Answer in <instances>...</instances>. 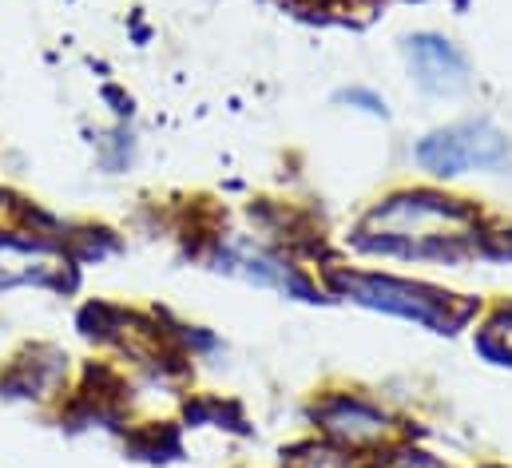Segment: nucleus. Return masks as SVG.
<instances>
[{
    "mask_svg": "<svg viewBox=\"0 0 512 468\" xmlns=\"http://www.w3.org/2000/svg\"><path fill=\"white\" fill-rule=\"evenodd\" d=\"M334 100H338V104H350L354 112H362V116H370V119H389V104H385V96H378L374 88L354 84V88H342Z\"/></svg>",
    "mask_w": 512,
    "mask_h": 468,
    "instance_id": "1a4fd4ad",
    "label": "nucleus"
},
{
    "mask_svg": "<svg viewBox=\"0 0 512 468\" xmlns=\"http://www.w3.org/2000/svg\"><path fill=\"white\" fill-rule=\"evenodd\" d=\"M60 270V258L36 242L0 238V294L12 286H48Z\"/></svg>",
    "mask_w": 512,
    "mask_h": 468,
    "instance_id": "0eeeda50",
    "label": "nucleus"
},
{
    "mask_svg": "<svg viewBox=\"0 0 512 468\" xmlns=\"http://www.w3.org/2000/svg\"><path fill=\"white\" fill-rule=\"evenodd\" d=\"M481 350L497 361H512V302L497 306L489 314V322L481 326Z\"/></svg>",
    "mask_w": 512,
    "mask_h": 468,
    "instance_id": "6e6552de",
    "label": "nucleus"
},
{
    "mask_svg": "<svg viewBox=\"0 0 512 468\" xmlns=\"http://www.w3.org/2000/svg\"><path fill=\"white\" fill-rule=\"evenodd\" d=\"M485 258H512V227L505 231H489L485 234Z\"/></svg>",
    "mask_w": 512,
    "mask_h": 468,
    "instance_id": "9d476101",
    "label": "nucleus"
},
{
    "mask_svg": "<svg viewBox=\"0 0 512 468\" xmlns=\"http://www.w3.org/2000/svg\"><path fill=\"white\" fill-rule=\"evenodd\" d=\"M314 421L346 453H378L397 441V421L382 405L354 393H326L314 405Z\"/></svg>",
    "mask_w": 512,
    "mask_h": 468,
    "instance_id": "20e7f679",
    "label": "nucleus"
},
{
    "mask_svg": "<svg viewBox=\"0 0 512 468\" xmlns=\"http://www.w3.org/2000/svg\"><path fill=\"white\" fill-rule=\"evenodd\" d=\"M481 211L441 191H397L382 199L350 234L354 250L405 262H465L485 250Z\"/></svg>",
    "mask_w": 512,
    "mask_h": 468,
    "instance_id": "f257e3e1",
    "label": "nucleus"
},
{
    "mask_svg": "<svg viewBox=\"0 0 512 468\" xmlns=\"http://www.w3.org/2000/svg\"><path fill=\"white\" fill-rule=\"evenodd\" d=\"M330 290L366 306V310L413 322V326L433 330V334H453L473 318V302H465L461 294L437 290L429 282L374 274V270H330Z\"/></svg>",
    "mask_w": 512,
    "mask_h": 468,
    "instance_id": "f03ea898",
    "label": "nucleus"
},
{
    "mask_svg": "<svg viewBox=\"0 0 512 468\" xmlns=\"http://www.w3.org/2000/svg\"><path fill=\"white\" fill-rule=\"evenodd\" d=\"M413 163L433 179H461L473 171L497 175L512 163V139L489 119H457L417 139Z\"/></svg>",
    "mask_w": 512,
    "mask_h": 468,
    "instance_id": "7ed1b4c3",
    "label": "nucleus"
},
{
    "mask_svg": "<svg viewBox=\"0 0 512 468\" xmlns=\"http://www.w3.org/2000/svg\"><path fill=\"white\" fill-rule=\"evenodd\" d=\"M215 270L235 274V278L255 282V286L282 290L286 298H306V302H314V294H318L314 282H310L298 266H290L282 254H274L270 246L251 242V238H243V234H235V238H227V242L219 246V254H215Z\"/></svg>",
    "mask_w": 512,
    "mask_h": 468,
    "instance_id": "423d86ee",
    "label": "nucleus"
},
{
    "mask_svg": "<svg viewBox=\"0 0 512 468\" xmlns=\"http://www.w3.org/2000/svg\"><path fill=\"white\" fill-rule=\"evenodd\" d=\"M405 68L413 84L433 100H457L473 88V64L469 56L441 32H413L401 44Z\"/></svg>",
    "mask_w": 512,
    "mask_h": 468,
    "instance_id": "39448f33",
    "label": "nucleus"
}]
</instances>
